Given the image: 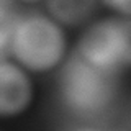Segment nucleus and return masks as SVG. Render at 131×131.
Returning a JSON list of instances; mask_svg holds the SVG:
<instances>
[{"instance_id":"7ed1b4c3","label":"nucleus","mask_w":131,"mask_h":131,"mask_svg":"<svg viewBox=\"0 0 131 131\" xmlns=\"http://www.w3.org/2000/svg\"><path fill=\"white\" fill-rule=\"evenodd\" d=\"M79 56L106 71L126 66L129 61V21L106 18L89 28L79 43Z\"/></svg>"},{"instance_id":"20e7f679","label":"nucleus","mask_w":131,"mask_h":131,"mask_svg":"<svg viewBox=\"0 0 131 131\" xmlns=\"http://www.w3.org/2000/svg\"><path fill=\"white\" fill-rule=\"evenodd\" d=\"M31 98V84L21 69L0 62V115H15L26 108Z\"/></svg>"},{"instance_id":"423d86ee","label":"nucleus","mask_w":131,"mask_h":131,"mask_svg":"<svg viewBox=\"0 0 131 131\" xmlns=\"http://www.w3.org/2000/svg\"><path fill=\"white\" fill-rule=\"evenodd\" d=\"M13 30H15L13 13L7 3H0V51H3V48L12 39Z\"/></svg>"},{"instance_id":"f03ea898","label":"nucleus","mask_w":131,"mask_h":131,"mask_svg":"<svg viewBox=\"0 0 131 131\" xmlns=\"http://www.w3.org/2000/svg\"><path fill=\"white\" fill-rule=\"evenodd\" d=\"M10 41L15 57L33 71L51 69L64 54L61 28L41 15H30L16 23Z\"/></svg>"},{"instance_id":"f257e3e1","label":"nucleus","mask_w":131,"mask_h":131,"mask_svg":"<svg viewBox=\"0 0 131 131\" xmlns=\"http://www.w3.org/2000/svg\"><path fill=\"white\" fill-rule=\"evenodd\" d=\"M61 93L67 106L82 115L105 110L115 95V72L90 64L75 54L61 72Z\"/></svg>"},{"instance_id":"39448f33","label":"nucleus","mask_w":131,"mask_h":131,"mask_svg":"<svg viewBox=\"0 0 131 131\" xmlns=\"http://www.w3.org/2000/svg\"><path fill=\"white\" fill-rule=\"evenodd\" d=\"M48 7L61 21L74 25L89 18L97 5L92 2H51Z\"/></svg>"},{"instance_id":"0eeeda50","label":"nucleus","mask_w":131,"mask_h":131,"mask_svg":"<svg viewBox=\"0 0 131 131\" xmlns=\"http://www.w3.org/2000/svg\"><path fill=\"white\" fill-rule=\"evenodd\" d=\"M80 131H87V129H80Z\"/></svg>"}]
</instances>
